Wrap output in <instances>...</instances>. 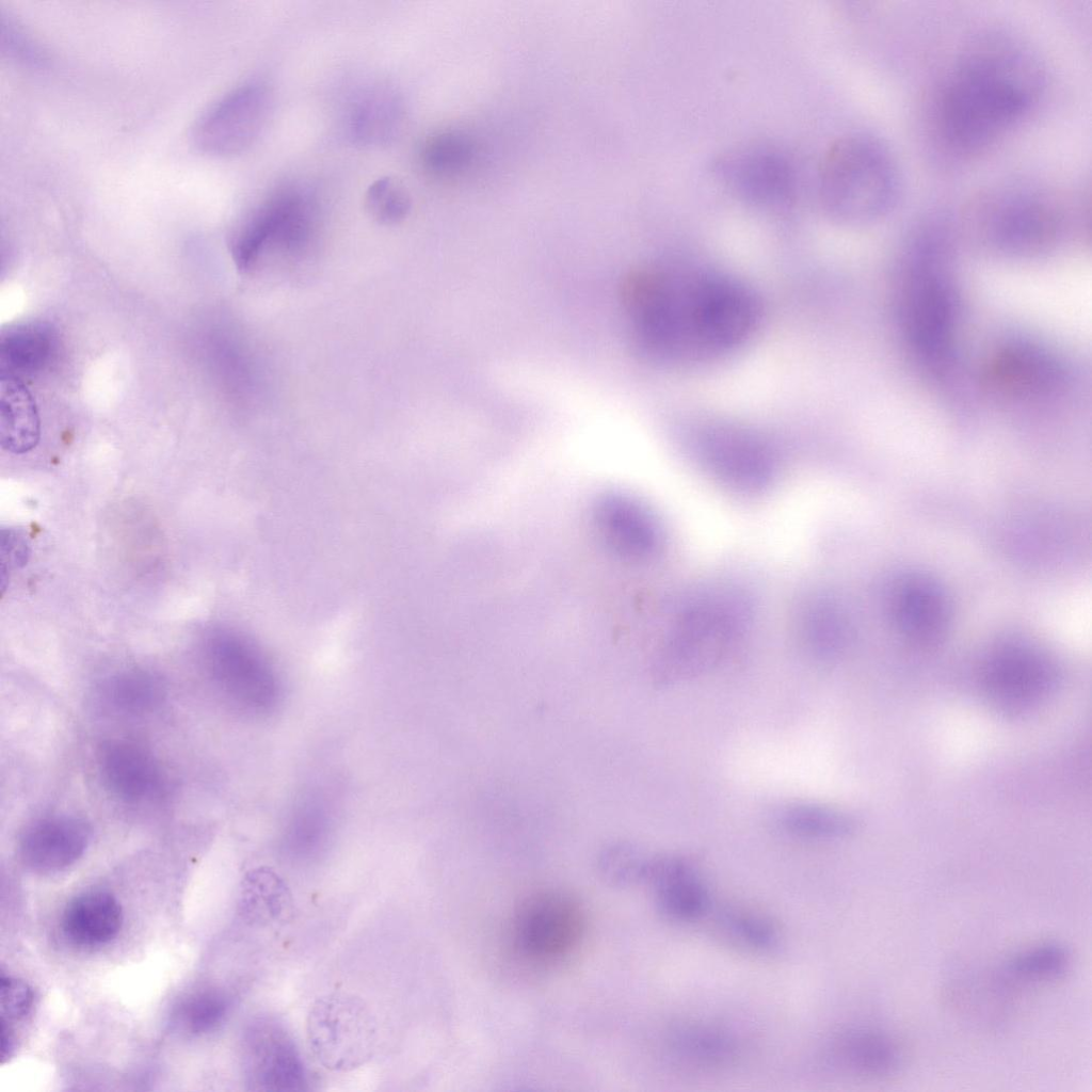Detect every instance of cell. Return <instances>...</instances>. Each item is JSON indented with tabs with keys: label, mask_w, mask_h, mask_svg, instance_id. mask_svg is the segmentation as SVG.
<instances>
[{
	"label": "cell",
	"mask_w": 1092,
	"mask_h": 1092,
	"mask_svg": "<svg viewBox=\"0 0 1092 1092\" xmlns=\"http://www.w3.org/2000/svg\"><path fill=\"white\" fill-rule=\"evenodd\" d=\"M623 295L643 349L680 365L710 363L732 353L760 320L753 290L709 268L643 269L627 278Z\"/></svg>",
	"instance_id": "cell-1"
},
{
	"label": "cell",
	"mask_w": 1092,
	"mask_h": 1092,
	"mask_svg": "<svg viewBox=\"0 0 1092 1092\" xmlns=\"http://www.w3.org/2000/svg\"><path fill=\"white\" fill-rule=\"evenodd\" d=\"M1043 73L1024 49L994 43L965 54L929 99V128L949 157H976L995 145L1034 108Z\"/></svg>",
	"instance_id": "cell-2"
},
{
	"label": "cell",
	"mask_w": 1092,
	"mask_h": 1092,
	"mask_svg": "<svg viewBox=\"0 0 1092 1092\" xmlns=\"http://www.w3.org/2000/svg\"><path fill=\"white\" fill-rule=\"evenodd\" d=\"M944 232L934 226L913 240L901 276L898 319L908 346L934 370L949 363L959 320V299L944 268Z\"/></svg>",
	"instance_id": "cell-3"
},
{
	"label": "cell",
	"mask_w": 1092,
	"mask_h": 1092,
	"mask_svg": "<svg viewBox=\"0 0 1092 1092\" xmlns=\"http://www.w3.org/2000/svg\"><path fill=\"white\" fill-rule=\"evenodd\" d=\"M899 189L895 160L874 138L847 134L823 155L818 194L823 210L836 221L858 224L885 215L895 206Z\"/></svg>",
	"instance_id": "cell-4"
},
{
	"label": "cell",
	"mask_w": 1092,
	"mask_h": 1092,
	"mask_svg": "<svg viewBox=\"0 0 1092 1092\" xmlns=\"http://www.w3.org/2000/svg\"><path fill=\"white\" fill-rule=\"evenodd\" d=\"M1076 200L1061 191L1003 186L973 196L964 215L993 247L1015 254L1035 253L1062 237L1075 213Z\"/></svg>",
	"instance_id": "cell-5"
},
{
	"label": "cell",
	"mask_w": 1092,
	"mask_h": 1092,
	"mask_svg": "<svg viewBox=\"0 0 1092 1092\" xmlns=\"http://www.w3.org/2000/svg\"><path fill=\"white\" fill-rule=\"evenodd\" d=\"M320 225L317 198L307 188L285 184L256 205L232 236L230 250L239 270L247 271L269 255H296L315 242Z\"/></svg>",
	"instance_id": "cell-6"
},
{
	"label": "cell",
	"mask_w": 1092,
	"mask_h": 1092,
	"mask_svg": "<svg viewBox=\"0 0 1092 1092\" xmlns=\"http://www.w3.org/2000/svg\"><path fill=\"white\" fill-rule=\"evenodd\" d=\"M306 1037L321 1065L333 1072H349L364 1065L374 1055L378 1028L362 998L332 993L311 1005L306 1017Z\"/></svg>",
	"instance_id": "cell-7"
},
{
	"label": "cell",
	"mask_w": 1092,
	"mask_h": 1092,
	"mask_svg": "<svg viewBox=\"0 0 1092 1092\" xmlns=\"http://www.w3.org/2000/svg\"><path fill=\"white\" fill-rule=\"evenodd\" d=\"M735 606L723 597L710 596L686 610L656 668L660 684L694 676L723 657L741 628L742 619Z\"/></svg>",
	"instance_id": "cell-8"
},
{
	"label": "cell",
	"mask_w": 1092,
	"mask_h": 1092,
	"mask_svg": "<svg viewBox=\"0 0 1092 1092\" xmlns=\"http://www.w3.org/2000/svg\"><path fill=\"white\" fill-rule=\"evenodd\" d=\"M717 179L740 200L754 207L781 211L799 194V176L792 159L769 144L736 147L713 163Z\"/></svg>",
	"instance_id": "cell-9"
},
{
	"label": "cell",
	"mask_w": 1092,
	"mask_h": 1092,
	"mask_svg": "<svg viewBox=\"0 0 1092 1092\" xmlns=\"http://www.w3.org/2000/svg\"><path fill=\"white\" fill-rule=\"evenodd\" d=\"M693 444L703 467L733 491L759 492L775 476L776 460L772 449L746 429L727 423L706 425L696 432Z\"/></svg>",
	"instance_id": "cell-10"
},
{
	"label": "cell",
	"mask_w": 1092,
	"mask_h": 1092,
	"mask_svg": "<svg viewBox=\"0 0 1092 1092\" xmlns=\"http://www.w3.org/2000/svg\"><path fill=\"white\" fill-rule=\"evenodd\" d=\"M248 1090L294 1092L307 1089L308 1076L300 1048L287 1026L269 1014L254 1017L242 1040Z\"/></svg>",
	"instance_id": "cell-11"
},
{
	"label": "cell",
	"mask_w": 1092,
	"mask_h": 1092,
	"mask_svg": "<svg viewBox=\"0 0 1092 1092\" xmlns=\"http://www.w3.org/2000/svg\"><path fill=\"white\" fill-rule=\"evenodd\" d=\"M271 94L258 81L232 90L197 122L193 139L204 152L227 157L247 149L269 118Z\"/></svg>",
	"instance_id": "cell-12"
},
{
	"label": "cell",
	"mask_w": 1092,
	"mask_h": 1092,
	"mask_svg": "<svg viewBox=\"0 0 1092 1092\" xmlns=\"http://www.w3.org/2000/svg\"><path fill=\"white\" fill-rule=\"evenodd\" d=\"M584 928L580 904L558 890L537 893L526 899L514 921L517 947L536 961L558 960L579 943Z\"/></svg>",
	"instance_id": "cell-13"
},
{
	"label": "cell",
	"mask_w": 1092,
	"mask_h": 1092,
	"mask_svg": "<svg viewBox=\"0 0 1092 1092\" xmlns=\"http://www.w3.org/2000/svg\"><path fill=\"white\" fill-rule=\"evenodd\" d=\"M991 702L1005 712L1018 713L1038 705L1055 686L1056 673L1047 657L1021 641L999 646L985 669Z\"/></svg>",
	"instance_id": "cell-14"
},
{
	"label": "cell",
	"mask_w": 1092,
	"mask_h": 1092,
	"mask_svg": "<svg viewBox=\"0 0 1092 1092\" xmlns=\"http://www.w3.org/2000/svg\"><path fill=\"white\" fill-rule=\"evenodd\" d=\"M985 380L1000 395L1017 399L1050 396L1065 381L1064 369L1046 350L1024 341L999 348L985 368Z\"/></svg>",
	"instance_id": "cell-15"
},
{
	"label": "cell",
	"mask_w": 1092,
	"mask_h": 1092,
	"mask_svg": "<svg viewBox=\"0 0 1092 1092\" xmlns=\"http://www.w3.org/2000/svg\"><path fill=\"white\" fill-rule=\"evenodd\" d=\"M593 521L604 543L617 556L641 561L661 546V529L654 514L628 495L609 493L598 498Z\"/></svg>",
	"instance_id": "cell-16"
},
{
	"label": "cell",
	"mask_w": 1092,
	"mask_h": 1092,
	"mask_svg": "<svg viewBox=\"0 0 1092 1092\" xmlns=\"http://www.w3.org/2000/svg\"><path fill=\"white\" fill-rule=\"evenodd\" d=\"M205 659L218 686L242 703L259 704L264 698V687L273 681L259 651L232 631L211 635L205 645Z\"/></svg>",
	"instance_id": "cell-17"
},
{
	"label": "cell",
	"mask_w": 1092,
	"mask_h": 1092,
	"mask_svg": "<svg viewBox=\"0 0 1092 1092\" xmlns=\"http://www.w3.org/2000/svg\"><path fill=\"white\" fill-rule=\"evenodd\" d=\"M90 840L87 823L75 816L60 815L37 819L21 833L18 854L30 869L58 871L75 864Z\"/></svg>",
	"instance_id": "cell-18"
},
{
	"label": "cell",
	"mask_w": 1092,
	"mask_h": 1092,
	"mask_svg": "<svg viewBox=\"0 0 1092 1092\" xmlns=\"http://www.w3.org/2000/svg\"><path fill=\"white\" fill-rule=\"evenodd\" d=\"M890 611L900 632L919 644L937 642L947 630L950 615L944 591L921 575H910L896 583Z\"/></svg>",
	"instance_id": "cell-19"
},
{
	"label": "cell",
	"mask_w": 1092,
	"mask_h": 1092,
	"mask_svg": "<svg viewBox=\"0 0 1092 1092\" xmlns=\"http://www.w3.org/2000/svg\"><path fill=\"white\" fill-rule=\"evenodd\" d=\"M97 766L105 787L127 803L145 801L161 786L157 760L145 746L131 740L103 741L97 751Z\"/></svg>",
	"instance_id": "cell-20"
},
{
	"label": "cell",
	"mask_w": 1092,
	"mask_h": 1092,
	"mask_svg": "<svg viewBox=\"0 0 1092 1092\" xmlns=\"http://www.w3.org/2000/svg\"><path fill=\"white\" fill-rule=\"evenodd\" d=\"M663 915L675 921H694L710 906V897L698 872L680 857H651L645 878Z\"/></svg>",
	"instance_id": "cell-21"
},
{
	"label": "cell",
	"mask_w": 1092,
	"mask_h": 1092,
	"mask_svg": "<svg viewBox=\"0 0 1092 1092\" xmlns=\"http://www.w3.org/2000/svg\"><path fill=\"white\" fill-rule=\"evenodd\" d=\"M835 1069L858 1077L894 1075L902 1065V1051L888 1033L871 1027H853L837 1034L828 1047Z\"/></svg>",
	"instance_id": "cell-22"
},
{
	"label": "cell",
	"mask_w": 1092,
	"mask_h": 1092,
	"mask_svg": "<svg viewBox=\"0 0 1092 1092\" xmlns=\"http://www.w3.org/2000/svg\"><path fill=\"white\" fill-rule=\"evenodd\" d=\"M736 1037L714 1025L684 1024L671 1029L667 1050L678 1064L692 1070L713 1071L735 1062L740 1053Z\"/></svg>",
	"instance_id": "cell-23"
},
{
	"label": "cell",
	"mask_w": 1092,
	"mask_h": 1092,
	"mask_svg": "<svg viewBox=\"0 0 1092 1092\" xmlns=\"http://www.w3.org/2000/svg\"><path fill=\"white\" fill-rule=\"evenodd\" d=\"M122 924L121 904L105 890H87L71 899L61 920L65 936L75 944L86 946L111 941L119 932Z\"/></svg>",
	"instance_id": "cell-24"
},
{
	"label": "cell",
	"mask_w": 1092,
	"mask_h": 1092,
	"mask_svg": "<svg viewBox=\"0 0 1092 1092\" xmlns=\"http://www.w3.org/2000/svg\"><path fill=\"white\" fill-rule=\"evenodd\" d=\"M0 437L3 450L23 454L33 450L41 438V419L35 399L15 375L1 374Z\"/></svg>",
	"instance_id": "cell-25"
},
{
	"label": "cell",
	"mask_w": 1092,
	"mask_h": 1092,
	"mask_svg": "<svg viewBox=\"0 0 1092 1092\" xmlns=\"http://www.w3.org/2000/svg\"><path fill=\"white\" fill-rule=\"evenodd\" d=\"M1070 956L1064 947L1040 944L1009 958L990 980L1000 996L1043 982L1054 981L1065 974Z\"/></svg>",
	"instance_id": "cell-26"
},
{
	"label": "cell",
	"mask_w": 1092,
	"mask_h": 1092,
	"mask_svg": "<svg viewBox=\"0 0 1092 1092\" xmlns=\"http://www.w3.org/2000/svg\"><path fill=\"white\" fill-rule=\"evenodd\" d=\"M400 98L386 87L362 94L351 106L348 129L352 140L363 146H380L390 142L402 124Z\"/></svg>",
	"instance_id": "cell-27"
},
{
	"label": "cell",
	"mask_w": 1092,
	"mask_h": 1092,
	"mask_svg": "<svg viewBox=\"0 0 1092 1092\" xmlns=\"http://www.w3.org/2000/svg\"><path fill=\"white\" fill-rule=\"evenodd\" d=\"M102 703L114 712L138 717L152 712L165 697L162 678L146 670L119 672L102 682Z\"/></svg>",
	"instance_id": "cell-28"
},
{
	"label": "cell",
	"mask_w": 1092,
	"mask_h": 1092,
	"mask_svg": "<svg viewBox=\"0 0 1092 1092\" xmlns=\"http://www.w3.org/2000/svg\"><path fill=\"white\" fill-rule=\"evenodd\" d=\"M239 905L247 921L269 925L288 918L292 898L285 881L273 870L261 867L244 878Z\"/></svg>",
	"instance_id": "cell-29"
},
{
	"label": "cell",
	"mask_w": 1092,
	"mask_h": 1092,
	"mask_svg": "<svg viewBox=\"0 0 1092 1092\" xmlns=\"http://www.w3.org/2000/svg\"><path fill=\"white\" fill-rule=\"evenodd\" d=\"M798 626L806 646L817 656H833L845 640L846 625L836 603L823 594L807 597L798 610Z\"/></svg>",
	"instance_id": "cell-30"
},
{
	"label": "cell",
	"mask_w": 1092,
	"mask_h": 1092,
	"mask_svg": "<svg viewBox=\"0 0 1092 1092\" xmlns=\"http://www.w3.org/2000/svg\"><path fill=\"white\" fill-rule=\"evenodd\" d=\"M54 336L44 324H23L1 339V362L10 371L33 374L44 369L54 351Z\"/></svg>",
	"instance_id": "cell-31"
},
{
	"label": "cell",
	"mask_w": 1092,
	"mask_h": 1092,
	"mask_svg": "<svg viewBox=\"0 0 1092 1092\" xmlns=\"http://www.w3.org/2000/svg\"><path fill=\"white\" fill-rule=\"evenodd\" d=\"M473 156L469 138L457 130H440L427 136L419 149L422 170L435 178H450L464 171Z\"/></svg>",
	"instance_id": "cell-32"
},
{
	"label": "cell",
	"mask_w": 1092,
	"mask_h": 1092,
	"mask_svg": "<svg viewBox=\"0 0 1092 1092\" xmlns=\"http://www.w3.org/2000/svg\"><path fill=\"white\" fill-rule=\"evenodd\" d=\"M782 826L798 836L829 839L841 837L853 829V820L845 813L816 804H794L780 815Z\"/></svg>",
	"instance_id": "cell-33"
},
{
	"label": "cell",
	"mask_w": 1092,
	"mask_h": 1092,
	"mask_svg": "<svg viewBox=\"0 0 1092 1092\" xmlns=\"http://www.w3.org/2000/svg\"><path fill=\"white\" fill-rule=\"evenodd\" d=\"M718 921L735 944L755 952H770L780 945L778 929L767 916L745 909H727Z\"/></svg>",
	"instance_id": "cell-34"
},
{
	"label": "cell",
	"mask_w": 1092,
	"mask_h": 1092,
	"mask_svg": "<svg viewBox=\"0 0 1092 1092\" xmlns=\"http://www.w3.org/2000/svg\"><path fill=\"white\" fill-rule=\"evenodd\" d=\"M651 857L628 841L606 845L597 857L600 877L614 886H630L645 882Z\"/></svg>",
	"instance_id": "cell-35"
},
{
	"label": "cell",
	"mask_w": 1092,
	"mask_h": 1092,
	"mask_svg": "<svg viewBox=\"0 0 1092 1092\" xmlns=\"http://www.w3.org/2000/svg\"><path fill=\"white\" fill-rule=\"evenodd\" d=\"M364 203L370 216L382 224L401 222L411 209V197L407 190L391 177L374 180L365 193Z\"/></svg>",
	"instance_id": "cell-36"
},
{
	"label": "cell",
	"mask_w": 1092,
	"mask_h": 1092,
	"mask_svg": "<svg viewBox=\"0 0 1092 1092\" xmlns=\"http://www.w3.org/2000/svg\"><path fill=\"white\" fill-rule=\"evenodd\" d=\"M230 1002L228 997L218 991L200 992L183 1001L178 1011V1019L189 1032L202 1034L219 1027L226 1018Z\"/></svg>",
	"instance_id": "cell-37"
},
{
	"label": "cell",
	"mask_w": 1092,
	"mask_h": 1092,
	"mask_svg": "<svg viewBox=\"0 0 1092 1092\" xmlns=\"http://www.w3.org/2000/svg\"><path fill=\"white\" fill-rule=\"evenodd\" d=\"M0 985L2 1018L17 1019L25 1016L32 1005L31 987L22 980L2 976Z\"/></svg>",
	"instance_id": "cell-38"
},
{
	"label": "cell",
	"mask_w": 1092,
	"mask_h": 1092,
	"mask_svg": "<svg viewBox=\"0 0 1092 1092\" xmlns=\"http://www.w3.org/2000/svg\"><path fill=\"white\" fill-rule=\"evenodd\" d=\"M30 557V545L26 536L15 529L1 531V580L2 589L13 571L23 567Z\"/></svg>",
	"instance_id": "cell-39"
}]
</instances>
